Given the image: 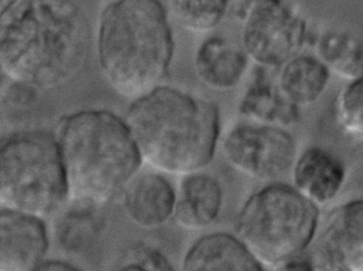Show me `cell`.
Returning a JSON list of instances; mask_svg holds the SVG:
<instances>
[{
  "mask_svg": "<svg viewBox=\"0 0 363 271\" xmlns=\"http://www.w3.org/2000/svg\"><path fill=\"white\" fill-rule=\"evenodd\" d=\"M89 46V23L74 0H6L0 8V70L17 84H68L82 72Z\"/></svg>",
  "mask_w": 363,
  "mask_h": 271,
  "instance_id": "cell-1",
  "label": "cell"
},
{
  "mask_svg": "<svg viewBox=\"0 0 363 271\" xmlns=\"http://www.w3.org/2000/svg\"><path fill=\"white\" fill-rule=\"evenodd\" d=\"M144 165L168 176L206 170L221 142L217 104L160 85L132 100L125 116Z\"/></svg>",
  "mask_w": 363,
  "mask_h": 271,
  "instance_id": "cell-2",
  "label": "cell"
},
{
  "mask_svg": "<svg viewBox=\"0 0 363 271\" xmlns=\"http://www.w3.org/2000/svg\"><path fill=\"white\" fill-rule=\"evenodd\" d=\"M69 202L102 208L121 197L144 162L125 117L106 109L64 115L55 131Z\"/></svg>",
  "mask_w": 363,
  "mask_h": 271,
  "instance_id": "cell-3",
  "label": "cell"
},
{
  "mask_svg": "<svg viewBox=\"0 0 363 271\" xmlns=\"http://www.w3.org/2000/svg\"><path fill=\"white\" fill-rule=\"evenodd\" d=\"M174 30L161 0H113L98 21V64L113 91L129 99L163 84L174 55Z\"/></svg>",
  "mask_w": 363,
  "mask_h": 271,
  "instance_id": "cell-4",
  "label": "cell"
},
{
  "mask_svg": "<svg viewBox=\"0 0 363 271\" xmlns=\"http://www.w3.org/2000/svg\"><path fill=\"white\" fill-rule=\"evenodd\" d=\"M69 202L55 132L21 129L0 138V204L46 219Z\"/></svg>",
  "mask_w": 363,
  "mask_h": 271,
  "instance_id": "cell-5",
  "label": "cell"
},
{
  "mask_svg": "<svg viewBox=\"0 0 363 271\" xmlns=\"http://www.w3.org/2000/svg\"><path fill=\"white\" fill-rule=\"evenodd\" d=\"M319 208L294 185L264 183L243 202L235 236L264 267L304 255L319 227Z\"/></svg>",
  "mask_w": 363,
  "mask_h": 271,
  "instance_id": "cell-6",
  "label": "cell"
},
{
  "mask_svg": "<svg viewBox=\"0 0 363 271\" xmlns=\"http://www.w3.org/2000/svg\"><path fill=\"white\" fill-rule=\"evenodd\" d=\"M235 14L241 47L259 67L279 70L308 42L307 21L288 0H242Z\"/></svg>",
  "mask_w": 363,
  "mask_h": 271,
  "instance_id": "cell-7",
  "label": "cell"
},
{
  "mask_svg": "<svg viewBox=\"0 0 363 271\" xmlns=\"http://www.w3.org/2000/svg\"><path fill=\"white\" fill-rule=\"evenodd\" d=\"M224 159L239 174L270 183L292 170L296 144L287 129L241 119L221 140Z\"/></svg>",
  "mask_w": 363,
  "mask_h": 271,
  "instance_id": "cell-8",
  "label": "cell"
},
{
  "mask_svg": "<svg viewBox=\"0 0 363 271\" xmlns=\"http://www.w3.org/2000/svg\"><path fill=\"white\" fill-rule=\"evenodd\" d=\"M49 248L45 219L0 206V271H31L47 259Z\"/></svg>",
  "mask_w": 363,
  "mask_h": 271,
  "instance_id": "cell-9",
  "label": "cell"
},
{
  "mask_svg": "<svg viewBox=\"0 0 363 271\" xmlns=\"http://www.w3.org/2000/svg\"><path fill=\"white\" fill-rule=\"evenodd\" d=\"M119 198L125 216L140 229L152 231L174 221L177 185L163 172L140 170Z\"/></svg>",
  "mask_w": 363,
  "mask_h": 271,
  "instance_id": "cell-10",
  "label": "cell"
},
{
  "mask_svg": "<svg viewBox=\"0 0 363 271\" xmlns=\"http://www.w3.org/2000/svg\"><path fill=\"white\" fill-rule=\"evenodd\" d=\"M224 206L219 179L206 170L180 177L174 221L188 231H202L217 223Z\"/></svg>",
  "mask_w": 363,
  "mask_h": 271,
  "instance_id": "cell-11",
  "label": "cell"
},
{
  "mask_svg": "<svg viewBox=\"0 0 363 271\" xmlns=\"http://www.w3.org/2000/svg\"><path fill=\"white\" fill-rule=\"evenodd\" d=\"M291 170L292 185L318 208L334 201L347 179L343 162L322 147H309L303 151Z\"/></svg>",
  "mask_w": 363,
  "mask_h": 271,
  "instance_id": "cell-12",
  "label": "cell"
},
{
  "mask_svg": "<svg viewBox=\"0 0 363 271\" xmlns=\"http://www.w3.org/2000/svg\"><path fill=\"white\" fill-rule=\"evenodd\" d=\"M262 262L230 232H209L196 238L179 271H267Z\"/></svg>",
  "mask_w": 363,
  "mask_h": 271,
  "instance_id": "cell-13",
  "label": "cell"
},
{
  "mask_svg": "<svg viewBox=\"0 0 363 271\" xmlns=\"http://www.w3.org/2000/svg\"><path fill=\"white\" fill-rule=\"evenodd\" d=\"M271 72L256 66L253 80L239 101V116L250 123L288 130L300 121L301 109L281 94Z\"/></svg>",
  "mask_w": 363,
  "mask_h": 271,
  "instance_id": "cell-14",
  "label": "cell"
},
{
  "mask_svg": "<svg viewBox=\"0 0 363 271\" xmlns=\"http://www.w3.org/2000/svg\"><path fill=\"white\" fill-rule=\"evenodd\" d=\"M322 244V261L363 271V199L347 202L332 213Z\"/></svg>",
  "mask_w": 363,
  "mask_h": 271,
  "instance_id": "cell-15",
  "label": "cell"
},
{
  "mask_svg": "<svg viewBox=\"0 0 363 271\" xmlns=\"http://www.w3.org/2000/svg\"><path fill=\"white\" fill-rule=\"evenodd\" d=\"M242 47L222 36H208L196 49L194 70L199 80L213 91H232L238 87L249 68Z\"/></svg>",
  "mask_w": 363,
  "mask_h": 271,
  "instance_id": "cell-16",
  "label": "cell"
},
{
  "mask_svg": "<svg viewBox=\"0 0 363 271\" xmlns=\"http://www.w3.org/2000/svg\"><path fill=\"white\" fill-rule=\"evenodd\" d=\"M332 72L315 55L298 53L277 70L281 94L298 108L315 104L328 89Z\"/></svg>",
  "mask_w": 363,
  "mask_h": 271,
  "instance_id": "cell-17",
  "label": "cell"
},
{
  "mask_svg": "<svg viewBox=\"0 0 363 271\" xmlns=\"http://www.w3.org/2000/svg\"><path fill=\"white\" fill-rule=\"evenodd\" d=\"M315 55L347 82L363 76V40L345 30H328L315 43Z\"/></svg>",
  "mask_w": 363,
  "mask_h": 271,
  "instance_id": "cell-18",
  "label": "cell"
},
{
  "mask_svg": "<svg viewBox=\"0 0 363 271\" xmlns=\"http://www.w3.org/2000/svg\"><path fill=\"white\" fill-rule=\"evenodd\" d=\"M232 0H168L174 19L191 33L206 34L221 25Z\"/></svg>",
  "mask_w": 363,
  "mask_h": 271,
  "instance_id": "cell-19",
  "label": "cell"
},
{
  "mask_svg": "<svg viewBox=\"0 0 363 271\" xmlns=\"http://www.w3.org/2000/svg\"><path fill=\"white\" fill-rule=\"evenodd\" d=\"M106 271H179L155 245L136 242L121 251Z\"/></svg>",
  "mask_w": 363,
  "mask_h": 271,
  "instance_id": "cell-20",
  "label": "cell"
},
{
  "mask_svg": "<svg viewBox=\"0 0 363 271\" xmlns=\"http://www.w3.org/2000/svg\"><path fill=\"white\" fill-rule=\"evenodd\" d=\"M336 117L341 129L356 140H363V76L350 81L336 99Z\"/></svg>",
  "mask_w": 363,
  "mask_h": 271,
  "instance_id": "cell-21",
  "label": "cell"
},
{
  "mask_svg": "<svg viewBox=\"0 0 363 271\" xmlns=\"http://www.w3.org/2000/svg\"><path fill=\"white\" fill-rule=\"evenodd\" d=\"M272 271H318V265L302 255L277 264Z\"/></svg>",
  "mask_w": 363,
  "mask_h": 271,
  "instance_id": "cell-22",
  "label": "cell"
},
{
  "mask_svg": "<svg viewBox=\"0 0 363 271\" xmlns=\"http://www.w3.org/2000/svg\"><path fill=\"white\" fill-rule=\"evenodd\" d=\"M31 271H85L66 260L46 259Z\"/></svg>",
  "mask_w": 363,
  "mask_h": 271,
  "instance_id": "cell-23",
  "label": "cell"
},
{
  "mask_svg": "<svg viewBox=\"0 0 363 271\" xmlns=\"http://www.w3.org/2000/svg\"><path fill=\"white\" fill-rule=\"evenodd\" d=\"M318 271H349L345 270V268L340 267V266L335 265V264L328 263V262L322 261L321 263L318 265Z\"/></svg>",
  "mask_w": 363,
  "mask_h": 271,
  "instance_id": "cell-24",
  "label": "cell"
},
{
  "mask_svg": "<svg viewBox=\"0 0 363 271\" xmlns=\"http://www.w3.org/2000/svg\"><path fill=\"white\" fill-rule=\"evenodd\" d=\"M1 76H2L1 70H0V78H1Z\"/></svg>",
  "mask_w": 363,
  "mask_h": 271,
  "instance_id": "cell-25",
  "label": "cell"
},
{
  "mask_svg": "<svg viewBox=\"0 0 363 271\" xmlns=\"http://www.w3.org/2000/svg\"><path fill=\"white\" fill-rule=\"evenodd\" d=\"M0 206H1V204H0Z\"/></svg>",
  "mask_w": 363,
  "mask_h": 271,
  "instance_id": "cell-26",
  "label": "cell"
}]
</instances>
